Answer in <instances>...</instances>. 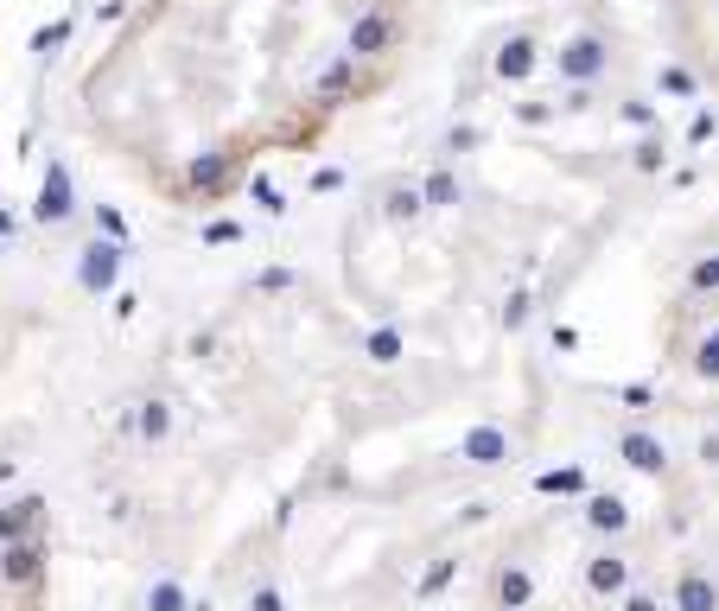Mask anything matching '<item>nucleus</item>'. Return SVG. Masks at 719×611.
<instances>
[{
	"instance_id": "nucleus-7",
	"label": "nucleus",
	"mask_w": 719,
	"mask_h": 611,
	"mask_svg": "<svg viewBox=\"0 0 719 611\" xmlns=\"http://www.w3.org/2000/svg\"><path fill=\"white\" fill-rule=\"evenodd\" d=\"M497 452H503L497 433H471V459H497Z\"/></svg>"
},
{
	"instance_id": "nucleus-10",
	"label": "nucleus",
	"mask_w": 719,
	"mask_h": 611,
	"mask_svg": "<svg viewBox=\"0 0 719 611\" xmlns=\"http://www.w3.org/2000/svg\"><path fill=\"white\" fill-rule=\"evenodd\" d=\"M255 611H280V592H255Z\"/></svg>"
},
{
	"instance_id": "nucleus-8",
	"label": "nucleus",
	"mask_w": 719,
	"mask_h": 611,
	"mask_svg": "<svg viewBox=\"0 0 719 611\" xmlns=\"http://www.w3.org/2000/svg\"><path fill=\"white\" fill-rule=\"evenodd\" d=\"M503 599L522 605V599H529V580H522V573H510V580H503Z\"/></svg>"
},
{
	"instance_id": "nucleus-6",
	"label": "nucleus",
	"mask_w": 719,
	"mask_h": 611,
	"mask_svg": "<svg viewBox=\"0 0 719 611\" xmlns=\"http://www.w3.org/2000/svg\"><path fill=\"white\" fill-rule=\"evenodd\" d=\"M32 510H39V503H13V510H7V516H0V529H7V535H20V529H26V522H32Z\"/></svg>"
},
{
	"instance_id": "nucleus-4",
	"label": "nucleus",
	"mask_w": 719,
	"mask_h": 611,
	"mask_svg": "<svg viewBox=\"0 0 719 611\" xmlns=\"http://www.w3.org/2000/svg\"><path fill=\"white\" fill-rule=\"evenodd\" d=\"M172 427V414H166V401H147V414H140V433L147 440H160V433Z\"/></svg>"
},
{
	"instance_id": "nucleus-3",
	"label": "nucleus",
	"mask_w": 719,
	"mask_h": 611,
	"mask_svg": "<svg viewBox=\"0 0 719 611\" xmlns=\"http://www.w3.org/2000/svg\"><path fill=\"white\" fill-rule=\"evenodd\" d=\"M39 573V554L32 548H7V580H32Z\"/></svg>"
},
{
	"instance_id": "nucleus-5",
	"label": "nucleus",
	"mask_w": 719,
	"mask_h": 611,
	"mask_svg": "<svg viewBox=\"0 0 719 611\" xmlns=\"http://www.w3.org/2000/svg\"><path fill=\"white\" fill-rule=\"evenodd\" d=\"M681 605H688V611H707V605H713V586H707V580H681Z\"/></svg>"
},
{
	"instance_id": "nucleus-2",
	"label": "nucleus",
	"mask_w": 719,
	"mask_h": 611,
	"mask_svg": "<svg viewBox=\"0 0 719 611\" xmlns=\"http://www.w3.org/2000/svg\"><path fill=\"white\" fill-rule=\"evenodd\" d=\"M109 274H115V249H90V261H83V281H90V287H102Z\"/></svg>"
},
{
	"instance_id": "nucleus-9",
	"label": "nucleus",
	"mask_w": 719,
	"mask_h": 611,
	"mask_svg": "<svg viewBox=\"0 0 719 611\" xmlns=\"http://www.w3.org/2000/svg\"><path fill=\"white\" fill-rule=\"evenodd\" d=\"M592 580H599V586H618V580H624V567H618V561H599V573H592Z\"/></svg>"
},
{
	"instance_id": "nucleus-1",
	"label": "nucleus",
	"mask_w": 719,
	"mask_h": 611,
	"mask_svg": "<svg viewBox=\"0 0 719 611\" xmlns=\"http://www.w3.org/2000/svg\"><path fill=\"white\" fill-rule=\"evenodd\" d=\"M147 611H185V586L179 580H160V586H153V599H147Z\"/></svg>"
}]
</instances>
